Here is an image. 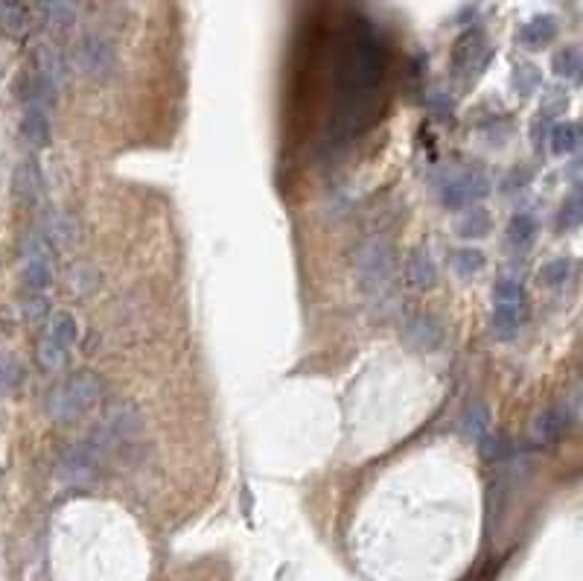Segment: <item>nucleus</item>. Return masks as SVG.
I'll return each mask as SVG.
<instances>
[{"instance_id": "obj_34", "label": "nucleus", "mask_w": 583, "mask_h": 581, "mask_svg": "<svg viewBox=\"0 0 583 581\" xmlns=\"http://www.w3.org/2000/svg\"><path fill=\"white\" fill-rule=\"evenodd\" d=\"M531 179H534V170H531L528 164H519L514 167L507 176L502 179V193H516V190H525Z\"/></svg>"}, {"instance_id": "obj_22", "label": "nucleus", "mask_w": 583, "mask_h": 581, "mask_svg": "<svg viewBox=\"0 0 583 581\" xmlns=\"http://www.w3.org/2000/svg\"><path fill=\"white\" fill-rule=\"evenodd\" d=\"M490 429V410L485 401H469L461 415V432L469 441H481Z\"/></svg>"}, {"instance_id": "obj_12", "label": "nucleus", "mask_w": 583, "mask_h": 581, "mask_svg": "<svg viewBox=\"0 0 583 581\" xmlns=\"http://www.w3.org/2000/svg\"><path fill=\"white\" fill-rule=\"evenodd\" d=\"M403 342L414 354H432L443 342V325L429 313H414L403 321Z\"/></svg>"}, {"instance_id": "obj_6", "label": "nucleus", "mask_w": 583, "mask_h": 581, "mask_svg": "<svg viewBox=\"0 0 583 581\" xmlns=\"http://www.w3.org/2000/svg\"><path fill=\"white\" fill-rule=\"evenodd\" d=\"M21 275L27 290L41 295L53 287V254H50V243L44 240V234H23L21 243Z\"/></svg>"}, {"instance_id": "obj_2", "label": "nucleus", "mask_w": 583, "mask_h": 581, "mask_svg": "<svg viewBox=\"0 0 583 581\" xmlns=\"http://www.w3.org/2000/svg\"><path fill=\"white\" fill-rule=\"evenodd\" d=\"M396 249L386 234H368L353 249V275L370 304H386L396 287Z\"/></svg>"}, {"instance_id": "obj_15", "label": "nucleus", "mask_w": 583, "mask_h": 581, "mask_svg": "<svg viewBox=\"0 0 583 581\" xmlns=\"http://www.w3.org/2000/svg\"><path fill=\"white\" fill-rule=\"evenodd\" d=\"M30 27L32 18L23 0H0V32L6 39H27Z\"/></svg>"}, {"instance_id": "obj_31", "label": "nucleus", "mask_w": 583, "mask_h": 581, "mask_svg": "<svg viewBox=\"0 0 583 581\" xmlns=\"http://www.w3.org/2000/svg\"><path fill=\"white\" fill-rule=\"evenodd\" d=\"M580 214H583V205H580V193L572 190L563 199L560 205V214H557V231H572L580 226Z\"/></svg>"}, {"instance_id": "obj_17", "label": "nucleus", "mask_w": 583, "mask_h": 581, "mask_svg": "<svg viewBox=\"0 0 583 581\" xmlns=\"http://www.w3.org/2000/svg\"><path fill=\"white\" fill-rule=\"evenodd\" d=\"M44 337H50L61 351H70L73 345L79 342V321L73 313L68 310H59L53 313V318H50V325H47V333Z\"/></svg>"}, {"instance_id": "obj_20", "label": "nucleus", "mask_w": 583, "mask_h": 581, "mask_svg": "<svg viewBox=\"0 0 583 581\" xmlns=\"http://www.w3.org/2000/svg\"><path fill=\"white\" fill-rule=\"evenodd\" d=\"M41 190H44V181H41V172L32 161H23L15 172V196L21 202L35 205L41 199Z\"/></svg>"}, {"instance_id": "obj_4", "label": "nucleus", "mask_w": 583, "mask_h": 581, "mask_svg": "<svg viewBox=\"0 0 583 581\" xmlns=\"http://www.w3.org/2000/svg\"><path fill=\"white\" fill-rule=\"evenodd\" d=\"M143 429V418L134 410L129 401H114L108 403L103 415H99V424L91 436V444L99 450V456H108L111 450H120L132 444L141 436Z\"/></svg>"}, {"instance_id": "obj_11", "label": "nucleus", "mask_w": 583, "mask_h": 581, "mask_svg": "<svg viewBox=\"0 0 583 581\" xmlns=\"http://www.w3.org/2000/svg\"><path fill=\"white\" fill-rule=\"evenodd\" d=\"M493 51L485 44V35L478 30H469L464 32L461 39L455 42V51H452V70L455 77L461 79H476L481 70L487 68Z\"/></svg>"}, {"instance_id": "obj_5", "label": "nucleus", "mask_w": 583, "mask_h": 581, "mask_svg": "<svg viewBox=\"0 0 583 581\" xmlns=\"http://www.w3.org/2000/svg\"><path fill=\"white\" fill-rule=\"evenodd\" d=\"M490 193V181L481 170L464 167V170H450L443 172L438 184V199L450 211H461V208H473Z\"/></svg>"}, {"instance_id": "obj_25", "label": "nucleus", "mask_w": 583, "mask_h": 581, "mask_svg": "<svg viewBox=\"0 0 583 581\" xmlns=\"http://www.w3.org/2000/svg\"><path fill=\"white\" fill-rule=\"evenodd\" d=\"M77 237H79V228L73 217L68 214H53L47 219V243H56L59 249H73L77 245Z\"/></svg>"}, {"instance_id": "obj_19", "label": "nucleus", "mask_w": 583, "mask_h": 581, "mask_svg": "<svg viewBox=\"0 0 583 581\" xmlns=\"http://www.w3.org/2000/svg\"><path fill=\"white\" fill-rule=\"evenodd\" d=\"M493 231V217L485 208H467V214L455 222V234L461 240H485Z\"/></svg>"}, {"instance_id": "obj_24", "label": "nucleus", "mask_w": 583, "mask_h": 581, "mask_svg": "<svg viewBox=\"0 0 583 581\" xmlns=\"http://www.w3.org/2000/svg\"><path fill=\"white\" fill-rule=\"evenodd\" d=\"M557 35V18L554 15H537L531 18L523 32H519V39H523L525 47H545L549 42H554Z\"/></svg>"}, {"instance_id": "obj_30", "label": "nucleus", "mask_w": 583, "mask_h": 581, "mask_svg": "<svg viewBox=\"0 0 583 581\" xmlns=\"http://www.w3.org/2000/svg\"><path fill=\"white\" fill-rule=\"evenodd\" d=\"M452 269L461 278H473V275H478L481 269H485V254H481L478 249H458L452 254Z\"/></svg>"}, {"instance_id": "obj_21", "label": "nucleus", "mask_w": 583, "mask_h": 581, "mask_svg": "<svg viewBox=\"0 0 583 581\" xmlns=\"http://www.w3.org/2000/svg\"><path fill=\"white\" fill-rule=\"evenodd\" d=\"M549 143H551L554 155H575L580 150V143H583L580 123H575V120L557 123V126L549 132Z\"/></svg>"}, {"instance_id": "obj_26", "label": "nucleus", "mask_w": 583, "mask_h": 581, "mask_svg": "<svg viewBox=\"0 0 583 581\" xmlns=\"http://www.w3.org/2000/svg\"><path fill=\"white\" fill-rule=\"evenodd\" d=\"M493 292H496V301L499 304H525V283L516 275H502L499 281H496Z\"/></svg>"}, {"instance_id": "obj_13", "label": "nucleus", "mask_w": 583, "mask_h": 581, "mask_svg": "<svg viewBox=\"0 0 583 581\" xmlns=\"http://www.w3.org/2000/svg\"><path fill=\"white\" fill-rule=\"evenodd\" d=\"M569 424H572V415H569V406L566 403H554L549 410H542L534 421V429H531V438L540 447H549V444L560 441L566 436Z\"/></svg>"}, {"instance_id": "obj_27", "label": "nucleus", "mask_w": 583, "mask_h": 581, "mask_svg": "<svg viewBox=\"0 0 583 581\" xmlns=\"http://www.w3.org/2000/svg\"><path fill=\"white\" fill-rule=\"evenodd\" d=\"M540 283L542 287H563V283L572 278V261L569 257H554L542 269H540Z\"/></svg>"}, {"instance_id": "obj_36", "label": "nucleus", "mask_w": 583, "mask_h": 581, "mask_svg": "<svg viewBox=\"0 0 583 581\" xmlns=\"http://www.w3.org/2000/svg\"><path fill=\"white\" fill-rule=\"evenodd\" d=\"M23 316H27L30 321H41V318L50 316V307H47L44 299H32L27 307H23Z\"/></svg>"}, {"instance_id": "obj_3", "label": "nucleus", "mask_w": 583, "mask_h": 581, "mask_svg": "<svg viewBox=\"0 0 583 581\" xmlns=\"http://www.w3.org/2000/svg\"><path fill=\"white\" fill-rule=\"evenodd\" d=\"M103 380L94 371H77L59 383L47 398V412L56 418L59 424L79 421L85 412H91L103 398Z\"/></svg>"}, {"instance_id": "obj_23", "label": "nucleus", "mask_w": 583, "mask_h": 581, "mask_svg": "<svg viewBox=\"0 0 583 581\" xmlns=\"http://www.w3.org/2000/svg\"><path fill=\"white\" fill-rule=\"evenodd\" d=\"M540 234V222L534 214H514L511 222H507V243L514 245V249H528L531 243L537 240Z\"/></svg>"}, {"instance_id": "obj_7", "label": "nucleus", "mask_w": 583, "mask_h": 581, "mask_svg": "<svg viewBox=\"0 0 583 581\" xmlns=\"http://www.w3.org/2000/svg\"><path fill=\"white\" fill-rule=\"evenodd\" d=\"M77 59L82 73L91 82H108L117 73V53L103 32H85L77 47Z\"/></svg>"}, {"instance_id": "obj_35", "label": "nucleus", "mask_w": 583, "mask_h": 581, "mask_svg": "<svg viewBox=\"0 0 583 581\" xmlns=\"http://www.w3.org/2000/svg\"><path fill=\"white\" fill-rule=\"evenodd\" d=\"M566 91H549V97L542 100V111L540 115L542 117H554V115H563V108H566Z\"/></svg>"}, {"instance_id": "obj_29", "label": "nucleus", "mask_w": 583, "mask_h": 581, "mask_svg": "<svg viewBox=\"0 0 583 581\" xmlns=\"http://www.w3.org/2000/svg\"><path fill=\"white\" fill-rule=\"evenodd\" d=\"M551 68L560 79H578L580 77V51L578 47H563L560 53H554Z\"/></svg>"}, {"instance_id": "obj_33", "label": "nucleus", "mask_w": 583, "mask_h": 581, "mask_svg": "<svg viewBox=\"0 0 583 581\" xmlns=\"http://www.w3.org/2000/svg\"><path fill=\"white\" fill-rule=\"evenodd\" d=\"M481 444V456H485L487 462H502V459H507V456L514 453V447H511V441H507L505 436H485L478 441Z\"/></svg>"}, {"instance_id": "obj_37", "label": "nucleus", "mask_w": 583, "mask_h": 581, "mask_svg": "<svg viewBox=\"0 0 583 581\" xmlns=\"http://www.w3.org/2000/svg\"><path fill=\"white\" fill-rule=\"evenodd\" d=\"M549 117H542V115H537V120H534V126H531V141H534V146H542L545 143V138H549Z\"/></svg>"}, {"instance_id": "obj_18", "label": "nucleus", "mask_w": 583, "mask_h": 581, "mask_svg": "<svg viewBox=\"0 0 583 581\" xmlns=\"http://www.w3.org/2000/svg\"><path fill=\"white\" fill-rule=\"evenodd\" d=\"M35 6H39L41 18H44L53 30H68V27H73V21H77V15H79L77 0H35Z\"/></svg>"}, {"instance_id": "obj_32", "label": "nucleus", "mask_w": 583, "mask_h": 581, "mask_svg": "<svg viewBox=\"0 0 583 581\" xmlns=\"http://www.w3.org/2000/svg\"><path fill=\"white\" fill-rule=\"evenodd\" d=\"M35 356H39V365L44 371H59L61 365H65V360H68V354L61 351L50 337H41L39 348H35Z\"/></svg>"}, {"instance_id": "obj_28", "label": "nucleus", "mask_w": 583, "mask_h": 581, "mask_svg": "<svg viewBox=\"0 0 583 581\" xmlns=\"http://www.w3.org/2000/svg\"><path fill=\"white\" fill-rule=\"evenodd\" d=\"M540 68L534 61H519L514 68V88L523 94V97H531L537 88H540Z\"/></svg>"}, {"instance_id": "obj_8", "label": "nucleus", "mask_w": 583, "mask_h": 581, "mask_svg": "<svg viewBox=\"0 0 583 581\" xmlns=\"http://www.w3.org/2000/svg\"><path fill=\"white\" fill-rule=\"evenodd\" d=\"M99 471H103V456L91 441L68 444L59 453V474L68 485H91L99 479Z\"/></svg>"}, {"instance_id": "obj_16", "label": "nucleus", "mask_w": 583, "mask_h": 581, "mask_svg": "<svg viewBox=\"0 0 583 581\" xmlns=\"http://www.w3.org/2000/svg\"><path fill=\"white\" fill-rule=\"evenodd\" d=\"M525 318V304H499L493 310V337L496 339H514Z\"/></svg>"}, {"instance_id": "obj_14", "label": "nucleus", "mask_w": 583, "mask_h": 581, "mask_svg": "<svg viewBox=\"0 0 583 581\" xmlns=\"http://www.w3.org/2000/svg\"><path fill=\"white\" fill-rule=\"evenodd\" d=\"M403 278L412 290H432L438 283V266L426 249H412L403 263Z\"/></svg>"}, {"instance_id": "obj_1", "label": "nucleus", "mask_w": 583, "mask_h": 581, "mask_svg": "<svg viewBox=\"0 0 583 581\" xmlns=\"http://www.w3.org/2000/svg\"><path fill=\"white\" fill-rule=\"evenodd\" d=\"M386 77V47H382L374 27H356L342 47L336 70V115H332V138H356L368 126L374 111V94Z\"/></svg>"}, {"instance_id": "obj_9", "label": "nucleus", "mask_w": 583, "mask_h": 581, "mask_svg": "<svg viewBox=\"0 0 583 581\" xmlns=\"http://www.w3.org/2000/svg\"><path fill=\"white\" fill-rule=\"evenodd\" d=\"M32 61H35V77L32 82L39 85V91L47 97L50 103L56 100L65 88L68 82V61H65V53L59 51L53 42H41L35 47L32 53Z\"/></svg>"}, {"instance_id": "obj_10", "label": "nucleus", "mask_w": 583, "mask_h": 581, "mask_svg": "<svg viewBox=\"0 0 583 581\" xmlns=\"http://www.w3.org/2000/svg\"><path fill=\"white\" fill-rule=\"evenodd\" d=\"M47 97L39 91V85L30 79V97L27 106H23V120H21V132L35 150H47L50 141H53V123H50V108H47Z\"/></svg>"}]
</instances>
